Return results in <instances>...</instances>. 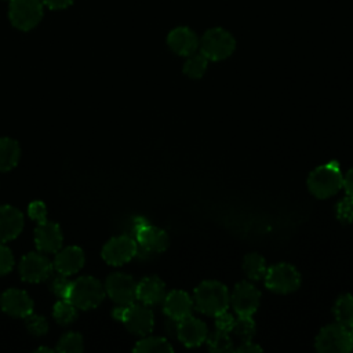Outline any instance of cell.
Masks as SVG:
<instances>
[{"mask_svg": "<svg viewBox=\"0 0 353 353\" xmlns=\"http://www.w3.org/2000/svg\"><path fill=\"white\" fill-rule=\"evenodd\" d=\"M193 305L196 310L207 316H215L229 306L228 288L215 280H205L200 283L193 294Z\"/></svg>", "mask_w": 353, "mask_h": 353, "instance_id": "1", "label": "cell"}, {"mask_svg": "<svg viewBox=\"0 0 353 353\" xmlns=\"http://www.w3.org/2000/svg\"><path fill=\"white\" fill-rule=\"evenodd\" d=\"M105 287L91 276H81L70 281L66 299L77 309L88 310L97 307L105 298Z\"/></svg>", "mask_w": 353, "mask_h": 353, "instance_id": "2", "label": "cell"}, {"mask_svg": "<svg viewBox=\"0 0 353 353\" xmlns=\"http://www.w3.org/2000/svg\"><path fill=\"white\" fill-rule=\"evenodd\" d=\"M343 186V175L338 163L331 161L314 168L307 178V188L317 199H328Z\"/></svg>", "mask_w": 353, "mask_h": 353, "instance_id": "3", "label": "cell"}, {"mask_svg": "<svg viewBox=\"0 0 353 353\" xmlns=\"http://www.w3.org/2000/svg\"><path fill=\"white\" fill-rule=\"evenodd\" d=\"M112 314L116 320L121 321L134 335L145 336L153 330V312L148 307V305L134 302L128 305H120L113 309Z\"/></svg>", "mask_w": 353, "mask_h": 353, "instance_id": "4", "label": "cell"}, {"mask_svg": "<svg viewBox=\"0 0 353 353\" xmlns=\"http://www.w3.org/2000/svg\"><path fill=\"white\" fill-rule=\"evenodd\" d=\"M132 234L138 244V252H145L146 255L150 254H160L167 250L170 244V239L167 233L150 223L146 219L138 216L132 221Z\"/></svg>", "mask_w": 353, "mask_h": 353, "instance_id": "5", "label": "cell"}, {"mask_svg": "<svg viewBox=\"0 0 353 353\" xmlns=\"http://www.w3.org/2000/svg\"><path fill=\"white\" fill-rule=\"evenodd\" d=\"M199 47L200 52L208 61H222L232 55L236 41L228 30L222 28H212L204 33L199 41Z\"/></svg>", "mask_w": 353, "mask_h": 353, "instance_id": "6", "label": "cell"}, {"mask_svg": "<svg viewBox=\"0 0 353 353\" xmlns=\"http://www.w3.org/2000/svg\"><path fill=\"white\" fill-rule=\"evenodd\" d=\"M314 346L321 353H346L353 349V339L346 327L335 323L320 330Z\"/></svg>", "mask_w": 353, "mask_h": 353, "instance_id": "7", "label": "cell"}, {"mask_svg": "<svg viewBox=\"0 0 353 353\" xmlns=\"http://www.w3.org/2000/svg\"><path fill=\"white\" fill-rule=\"evenodd\" d=\"M265 285L276 294H290L299 288L301 274L290 263H276L266 270Z\"/></svg>", "mask_w": 353, "mask_h": 353, "instance_id": "8", "label": "cell"}, {"mask_svg": "<svg viewBox=\"0 0 353 353\" xmlns=\"http://www.w3.org/2000/svg\"><path fill=\"white\" fill-rule=\"evenodd\" d=\"M43 17L41 0H11L10 19L19 30L33 29Z\"/></svg>", "mask_w": 353, "mask_h": 353, "instance_id": "9", "label": "cell"}, {"mask_svg": "<svg viewBox=\"0 0 353 353\" xmlns=\"http://www.w3.org/2000/svg\"><path fill=\"white\" fill-rule=\"evenodd\" d=\"M138 251V244L134 237L121 234L110 239L102 248V258L106 263L120 266L131 261Z\"/></svg>", "mask_w": 353, "mask_h": 353, "instance_id": "10", "label": "cell"}, {"mask_svg": "<svg viewBox=\"0 0 353 353\" xmlns=\"http://www.w3.org/2000/svg\"><path fill=\"white\" fill-rule=\"evenodd\" d=\"M259 290L247 281L236 284L229 296V303L232 305L237 316H252L259 306Z\"/></svg>", "mask_w": 353, "mask_h": 353, "instance_id": "11", "label": "cell"}, {"mask_svg": "<svg viewBox=\"0 0 353 353\" xmlns=\"http://www.w3.org/2000/svg\"><path fill=\"white\" fill-rule=\"evenodd\" d=\"M105 292L119 305H128L137 299V281L125 273H113L105 281Z\"/></svg>", "mask_w": 353, "mask_h": 353, "instance_id": "12", "label": "cell"}, {"mask_svg": "<svg viewBox=\"0 0 353 353\" xmlns=\"http://www.w3.org/2000/svg\"><path fill=\"white\" fill-rule=\"evenodd\" d=\"M54 265L50 259L37 252L26 254L19 262L21 279L28 283H41L52 273Z\"/></svg>", "mask_w": 353, "mask_h": 353, "instance_id": "13", "label": "cell"}, {"mask_svg": "<svg viewBox=\"0 0 353 353\" xmlns=\"http://www.w3.org/2000/svg\"><path fill=\"white\" fill-rule=\"evenodd\" d=\"M0 306L4 313L12 317L25 319L33 312V301L30 296L18 288H10L0 296Z\"/></svg>", "mask_w": 353, "mask_h": 353, "instance_id": "14", "label": "cell"}, {"mask_svg": "<svg viewBox=\"0 0 353 353\" xmlns=\"http://www.w3.org/2000/svg\"><path fill=\"white\" fill-rule=\"evenodd\" d=\"M207 336H208L207 325L200 319H196L190 314L178 321L176 338L186 347L200 346L203 342H205Z\"/></svg>", "mask_w": 353, "mask_h": 353, "instance_id": "15", "label": "cell"}, {"mask_svg": "<svg viewBox=\"0 0 353 353\" xmlns=\"http://www.w3.org/2000/svg\"><path fill=\"white\" fill-rule=\"evenodd\" d=\"M62 232L58 223L44 222L37 223L34 229V243L39 251L46 254H55L62 247Z\"/></svg>", "mask_w": 353, "mask_h": 353, "instance_id": "16", "label": "cell"}, {"mask_svg": "<svg viewBox=\"0 0 353 353\" xmlns=\"http://www.w3.org/2000/svg\"><path fill=\"white\" fill-rule=\"evenodd\" d=\"M193 301L188 295V292L181 290H174L165 294L163 299V310L164 313L176 321L188 317L192 314Z\"/></svg>", "mask_w": 353, "mask_h": 353, "instance_id": "17", "label": "cell"}, {"mask_svg": "<svg viewBox=\"0 0 353 353\" xmlns=\"http://www.w3.org/2000/svg\"><path fill=\"white\" fill-rule=\"evenodd\" d=\"M54 268L58 273L70 276L77 273L84 265V252L77 245H69L55 252Z\"/></svg>", "mask_w": 353, "mask_h": 353, "instance_id": "18", "label": "cell"}, {"mask_svg": "<svg viewBox=\"0 0 353 353\" xmlns=\"http://www.w3.org/2000/svg\"><path fill=\"white\" fill-rule=\"evenodd\" d=\"M167 44L175 54L189 57L199 48V39L189 28L179 26L168 33Z\"/></svg>", "mask_w": 353, "mask_h": 353, "instance_id": "19", "label": "cell"}, {"mask_svg": "<svg viewBox=\"0 0 353 353\" xmlns=\"http://www.w3.org/2000/svg\"><path fill=\"white\" fill-rule=\"evenodd\" d=\"M23 228L22 212L11 205H0V243L15 239Z\"/></svg>", "mask_w": 353, "mask_h": 353, "instance_id": "20", "label": "cell"}, {"mask_svg": "<svg viewBox=\"0 0 353 353\" xmlns=\"http://www.w3.org/2000/svg\"><path fill=\"white\" fill-rule=\"evenodd\" d=\"M165 296V284L157 276L143 277L137 283V299L148 306L163 302Z\"/></svg>", "mask_w": 353, "mask_h": 353, "instance_id": "21", "label": "cell"}, {"mask_svg": "<svg viewBox=\"0 0 353 353\" xmlns=\"http://www.w3.org/2000/svg\"><path fill=\"white\" fill-rule=\"evenodd\" d=\"M19 145L11 138H0V172L12 170L19 160Z\"/></svg>", "mask_w": 353, "mask_h": 353, "instance_id": "22", "label": "cell"}, {"mask_svg": "<svg viewBox=\"0 0 353 353\" xmlns=\"http://www.w3.org/2000/svg\"><path fill=\"white\" fill-rule=\"evenodd\" d=\"M334 316L336 323L342 324L346 328L353 327V295L343 294L341 295L334 305Z\"/></svg>", "mask_w": 353, "mask_h": 353, "instance_id": "23", "label": "cell"}, {"mask_svg": "<svg viewBox=\"0 0 353 353\" xmlns=\"http://www.w3.org/2000/svg\"><path fill=\"white\" fill-rule=\"evenodd\" d=\"M132 350L139 353H170L174 350V347L165 338L148 336L138 341Z\"/></svg>", "mask_w": 353, "mask_h": 353, "instance_id": "24", "label": "cell"}, {"mask_svg": "<svg viewBox=\"0 0 353 353\" xmlns=\"http://www.w3.org/2000/svg\"><path fill=\"white\" fill-rule=\"evenodd\" d=\"M243 270L248 279L256 281L265 277V273L268 269H266V262L263 256H261L256 252H251V254H247L243 259Z\"/></svg>", "mask_w": 353, "mask_h": 353, "instance_id": "25", "label": "cell"}, {"mask_svg": "<svg viewBox=\"0 0 353 353\" xmlns=\"http://www.w3.org/2000/svg\"><path fill=\"white\" fill-rule=\"evenodd\" d=\"M207 346L211 352H216V353H226V352H233V341L229 335V332L216 328L210 336H207L205 339Z\"/></svg>", "mask_w": 353, "mask_h": 353, "instance_id": "26", "label": "cell"}, {"mask_svg": "<svg viewBox=\"0 0 353 353\" xmlns=\"http://www.w3.org/2000/svg\"><path fill=\"white\" fill-rule=\"evenodd\" d=\"M208 66V59L201 52H193L183 63V73L189 79H200L205 73Z\"/></svg>", "mask_w": 353, "mask_h": 353, "instance_id": "27", "label": "cell"}, {"mask_svg": "<svg viewBox=\"0 0 353 353\" xmlns=\"http://www.w3.org/2000/svg\"><path fill=\"white\" fill-rule=\"evenodd\" d=\"M52 316L57 320V323L68 325L77 319V307L72 305L68 299H61L54 305Z\"/></svg>", "mask_w": 353, "mask_h": 353, "instance_id": "28", "label": "cell"}, {"mask_svg": "<svg viewBox=\"0 0 353 353\" xmlns=\"http://www.w3.org/2000/svg\"><path fill=\"white\" fill-rule=\"evenodd\" d=\"M239 339L243 341H251L255 335V323L251 319V316H239L234 319V324L232 327V331Z\"/></svg>", "mask_w": 353, "mask_h": 353, "instance_id": "29", "label": "cell"}, {"mask_svg": "<svg viewBox=\"0 0 353 353\" xmlns=\"http://www.w3.org/2000/svg\"><path fill=\"white\" fill-rule=\"evenodd\" d=\"M83 349V336L77 332H68L61 336L55 350L61 353H80Z\"/></svg>", "mask_w": 353, "mask_h": 353, "instance_id": "30", "label": "cell"}, {"mask_svg": "<svg viewBox=\"0 0 353 353\" xmlns=\"http://www.w3.org/2000/svg\"><path fill=\"white\" fill-rule=\"evenodd\" d=\"M25 325L28 331L36 336H41L48 332L47 320L39 314H33V312L25 317Z\"/></svg>", "mask_w": 353, "mask_h": 353, "instance_id": "31", "label": "cell"}, {"mask_svg": "<svg viewBox=\"0 0 353 353\" xmlns=\"http://www.w3.org/2000/svg\"><path fill=\"white\" fill-rule=\"evenodd\" d=\"M69 285H70V280L61 273H58V276H54L50 281V290L61 299H66Z\"/></svg>", "mask_w": 353, "mask_h": 353, "instance_id": "32", "label": "cell"}, {"mask_svg": "<svg viewBox=\"0 0 353 353\" xmlns=\"http://www.w3.org/2000/svg\"><path fill=\"white\" fill-rule=\"evenodd\" d=\"M336 216L342 223H350L353 221V199L345 197L336 205Z\"/></svg>", "mask_w": 353, "mask_h": 353, "instance_id": "33", "label": "cell"}, {"mask_svg": "<svg viewBox=\"0 0 353 353\" xmlns=\"http://www.w3.org/2000/svg\"><path fill=\"white\" fill-rule=\"evenodd\" d=\"M28 214L37 223L47 222V207L43 201H32L28 207Z\"/></svg>", "mask_w": 353, "mask_h": 353, "instance_id": "34", "label": "cell"}, {"mask_svg": "<svg viewBox=\"0 0 353 353\" xmlns=\"http://www.w3.org/2000/svg\"><path fill=\"white\" fill-rule=\"evenodd\" d=\"M14 266V258L11 250L0 243V276L7 274Z\"/></svg>", "mask_w": 353, "mask_h": 353, "instance_id": "35", "label": "cell"}, {"mask_svg": "<svg viewBox=\"0 0 353 353\" xmlns=\"http://www.w3.org/2000/svg\"><path fill=\"white\" fill-rule=\"evenodd\" d=\"M215 317V327L219 330H223L226 332L232 331V327L234 324V316L230 314L228 310H223L218 314L214 316Z\"/></svg>", "mask_w": 353, "mask_h": 353, "instance_id": "36", "label": "cell"}, {"mask_svg": "<svg viewBox=\"0 0 353 353\" xmlns=\"http://www.w3.org/2000/svg\"><path fill=\"white\" fill-rule=\"evenodd\" d=\"M262 347L259 345H255L251 341H243L237 347H234V352L240 353H251V352H261Z\"/></svg>", "mask_w": 353, "mask_h": 353, "instance_id": "37", "label": "cell"}, {"mask_svg": "<svg viewBox=\"0 0 353 353\" xmlns=\"http://www.w3.org/2000/svg\"><path fill=\"white\" fill-rule=\"evenodd\" d=\"M41 3L46 4L48 8L62 10V8L69 7L73 3V0H41Z\"/></svg>", "mask_w": 353, "mask_h": 353, "instance_id": "38", "label": "cell"}, {"mask_svg": "<svg viewBox=\"0 0 353 353\" xmlns=\"http://www.w3.org/2000/svg\"><path fill=\"white\" fill-rule=\"evenodd\" d=\"M343 188L346 190V194L353 199V168L347 171V174L343 176Z\"/></svg>", "mask_w": 353, "mask_h": 353, "instance_id": "39", "label": "cell"}, {"mask_svg": "<svg viewBox=\"0 0 353 353\" xmlns=\"http://www.w3.org/2000/svg\"><path fill=\"white\" fill-rule=\"evenodd\" d=\"M36 352H55V350H52V349H48V347H44V346H41V347L36 349Z\"/></svg>", "mask_w": 353, "mask_h": 353, "instance_id": "40", "label": "cell"}, {"mask_svg": "<svg viewBox=\"0 0 353 353\" xmlns=\"http://www.w3.org/2000/svg\"><path fill=\"white\" fill-rule=\"evenodd\" d=\"M350 335H352V339H353V327H352V331H350Z\"/></svg>", "mask_w": 353, "mask_h": 353, "instance_id": "41", "label": "cell"}]
</instances>
